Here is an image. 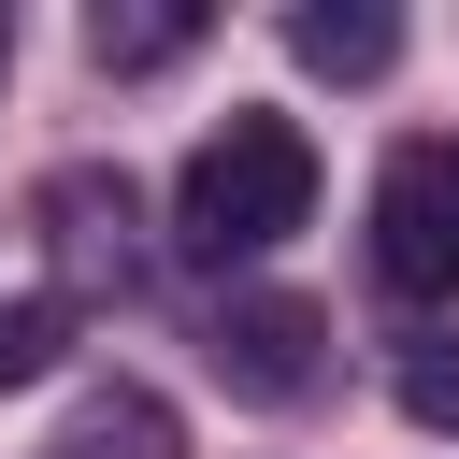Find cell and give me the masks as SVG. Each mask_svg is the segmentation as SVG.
I'll list each match as a JSON object with an SVG mask.
<instances>
[{
    "label": "cell",
    "mask_w": 459,
    "mask_h": 459,
    "mask_svg": "<svg viewBox=\"0 0 459 459\" xmlns=\"http://www.w3.org/2000/svg\"><path fill=\"white\" fill-rule=\"evenodd\" d=\"M373 273L402 301H459V143H402L373 172Z\"/></svg>",
    "instance_id": "7a4b0ae2"
},
{
    "label": "cell",
    "mask_w": 459,
    "mask_h": 459,
    "mask_svg": "<svg viewBox=\"0 0 459 459\" xmlns=\"http://www.w3.org/2000/svg\"><path fill=\"white\" fill-rule=\"evenodd\" d=\"M287 57H301V72L373 86V72L402 57V14H387V0H301V14H287Z\"/></svg>",
    "instance_id": "5b68a950"
},
{
    "label": "cell",
    "mask_w": 459,
    "mask_h": 459,
    "mask_svg": "<svg viewBox=\"0 0 459 459\" xmlns=\"http://www.w3.org/2000/svg\"><path fill=\"white\" fill-rule=\"evenodd\" d=\"M43 459H186V416H172L158 387H129V373H115V387H86V402L57 416V445H43Z\"/></svg>",
    "instance_id": "277c9868"
},
{
    "label": "cell",
    "mask_w": 459,
    "mask_h": 459,
    "mask_svg": "<svg viewBox=\"0 0 459 459\" xmlns=\"http://www.w3.org/2000/svg\"><path fill=\"white\" fill-rule=\"evenodd\" d=\"M0 72H14V29H0Z\"/></svg>",
    "instance_id": "9c48e42d"
},
{
    "label": "cell",
    "mask_w": 459,
    "mask_h": 459,
    "mask_svg": "<svg viewBox=\"0 0 459 459\" xmlns=\"http://www.w3.org/2000/svg\"><path fill=\"white\" fill-rule=\"evenodd\" d=\"M316 215V143H301V115H230V129H201V158L172 172V244L186 258H273L287 230Z\"/></svg>",
    "instance_id": "6da1fadb"
},
{
    "label": "cell",
    "mask_w": 459,
    "mask_h": 459,
    "mask_svg": "<svg viewBox=\"0 0 459 459\" xmlns=\"http://www.w3.org/2000/svg\"><path fill=\"white\" fill-rule=\"evenodd\" d=\"M186 43H201V14H115V0L86 14V57H100V72H172Z\"/></svg>",
    "instance_id": "8992f818"
},
{
    "label": "cell",
    "mask_w": 459,
    "mask_h": 459,
    "mask_svg": "<svg viewBox=\"0 0 459 459\" xmlns=\"http://www.w3.org/2000/svg\"><path fill=\"white\" fill-rule=\"evenodd\" d=\"M402 416L416 430H459V330L445 344H402Z\"/></svg>",
    "instance_id": "ba28073f"
},
{
    "label": "cell",
    "mask_w": 459,
    "mask_h": 459,
    "mask_svg": "<svg viewBox=\"0 0 459 459\" xmlns=\"http://www.w3.org/2000/svg\"><path fill=\"white\" fill-rule=\"evenodd\" d=\"M57 344H72V301H0V387H29V373H57Z\"/></svg>",
    "instance_id": "52a82bcc"
},
{
    "label": "cell",
    "mask_w": 459,
    "mask_h": 459,
    "mask_svg": "<svg viewBox=\"0 0 459 459\" xmlns=\"http://www.w3.org/2000/svg\"><path fill=\"white\" fill-rule=\"evenodd\" d=\"M201 344H215V373H230L244 402H301V387H316V344H330V316H316L301 287H230Z\"/></svg>",
    "instance_id": "3957f363"
}]
</instances>
